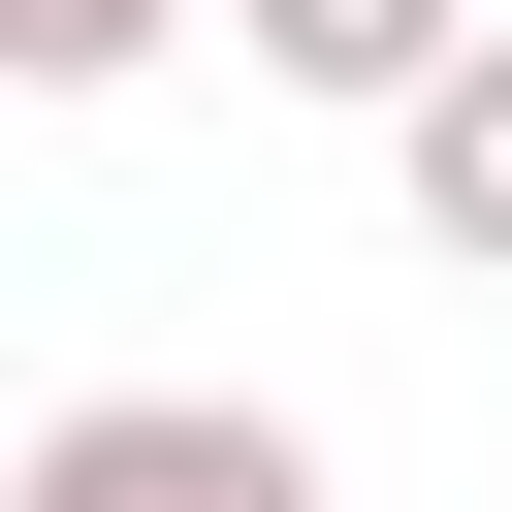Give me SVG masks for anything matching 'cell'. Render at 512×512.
Masks as SVG:
<instances>
[{
    "label": "cell",
    "mask_w": 512,
    "mask_h": 512,
    "mask_svg": "<svg viewBox=\"0 0 512 512\" xmlns=\"http://www.w3.org/2000/svg\"><path fill=\"white\" fill-rule=\"evenodd\" d=\"M0 512H320V448H288L256 384H96V416L0 448Z\"/></svg>",
    "instance_id": "1"
},
{
    "label": "cell",
    "mask_w": 512,
    "mask_h": 512,
    "mask_svg": "<svg viewBox=\"0 0 512 512\" xmlns=\"http://www.w3.org/2000/svg\"><path fill=\"white\" fill-rule=\"evenodd\" d=\"M224 32H256L288 96H352V128H416V96H448V64L512 32V0H224Z\"/></svg>",
    "instance_id": "2"
},
{
    "label": "cell",
    "mask_w": 512,
    "mask_h": 512,
    "mask_svg": "<svg viewBox=\"0 0 512 512\" xmlns=\"http://www.w3.org/2000/svg\"><path fill=\"white\" fill-rule=\"evenodd\" d=\"M384 160H416V256H480V288H512V32H480V64H448Z\"/></svg>",
    "instance_id": "3"
},
{
    "label": "cell",
    "mask_w": 512,
    "mask_h": 512,
    "mask_svg": "<svg viewBox=\"0 0 512 512\" xmlns=\"http://www.w3.org/2000/svg\"><path fill=\"white\" fill-rule=\"evenodd\" d=\"M224 0H0V96H128V64H192Z\"/></svg>",
    "instance_id": "4"
}]
</instances>
